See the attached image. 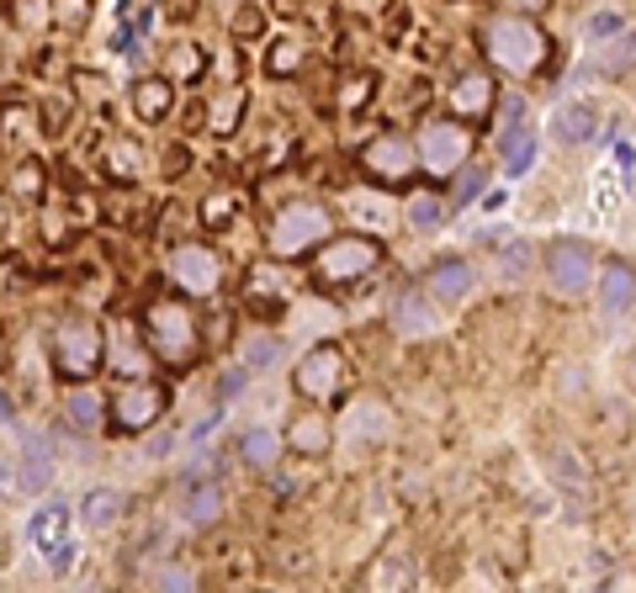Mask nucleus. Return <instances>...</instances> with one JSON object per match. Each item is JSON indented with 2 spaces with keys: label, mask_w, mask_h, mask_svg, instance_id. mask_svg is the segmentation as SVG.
<instances>
[{
  "label": "nucleus",
  "mask_w": 636,
  "mask_h": 593,
  "mask_svg": "<svg viewBox=\"0 0 636 593\" xmlns=\"http://www.w3.org/2000/svg\"><path fill=\"white\" fill-rule=\"evenodd\" d=\"M196 334H202L196 329V313H192V303H181V297H154L144 308V345L165 360V366L196 360V350H202Z\"/></svg>",
  "instance_id": "f257e3e1"
},
{
  "label": "nucleus",
  "mask_w": 636,
  "mask_h": 593,
  "mask_svg": "<svg viewBox=\"0 0 636 593\" xmlns=\"http://www.w3.org/2000/svg\"><path fill=\"white\" fill-rule=\"evenodd\" d=\"M483 53H489L499 70L531 74L546 64L552 43H546V32H541L531 17H493V22L483 27Z\"/></svg>",
  "instance_id": "f03ea898"
},
{
  "label": "nucleus",
  "mask_w": 636,
  "mask_h": 593,
  "mask_svg": "<svg viewBox=\"0 0 636 593\" xmlns=\"http://www.w3.org/2000/svg\"><path fill=\"white\" fill-rule=\"evenodd\" d=\"M101 356H106V339L96 334L91 318H64V324L53 329V360H59V377L91 381L101 371Z\"/></svg>",
  "instance_id": "7ed1b4c3"
},
{
  "label": "nucleus",
  "mask_w": 636,
  "mask_h": 593,
  "mask_svg": "<svg viewBox=\"0 0 636 593\" xmlns=\"http://www.w3.org/2000/svg\"><path fill=\"white\" fill-rule=\"evenodd\" d=\"M377 265H382V249H377V238L345 234V238H335V244H324V249H318L314 282H324V286H350V282H361V276H371Z\"/></svg>",
  "instance_id": "20e7f679"
},
{
  "label": "nucleus",
  "mask_w": 636,
  "mask_h": 593,
  "mask_svg": "<svg viewBox=\"0 0 636 593\" xmlns=\"http://www.w3.org/2000/svg\"><path fill=\"white\" fill-rule=\"evenodd\" d=\"M324 234H329V207H324V202H293V207H281L276 223H270V255L293 260L302 249H314Z\"/></svg>",
  "instance_id": "39448f33"
},
{
  "label": "nucleus",
  "mask_w": 636,
  "mask_h": 593,
  "mask_svg": "<svg viewBox=\"0 0 636 593\" xmlns=\"http://www.w3.org/2000/svg\"><path fill=\"white\" fill-rule=\"evenodd\" d=\"M466 154H472V133H466L462 117L430 122V127H424V139H419V165L430 170L435 181L457 175V170L466 165Z\"/></svg>",
  "instance_id": "423d86ee"
},
{
  "label": "nucleus",
  "mask_w": 636,
  "mask_h": 593,
  "mask_svg": "<svg viewBox=\"0 0 636 593\" xmlns=\"http://www.w3.org/2000/svg\"><path fill=\"white\" fill-rule=\"evenodd\" d=\"M340 387H345L340 345H318V350L302 356V366H297V392H302L308 403H329V398H340Z\"/></svg>",
  "instance_id": "0eeeda50"
},
{
  "label": "nucleus",
  "mask_w": 636,
  "mask_h": 593,
  "mask_svg": "<svg viewBox=\"0 0 636 593\" xmlns=\"http://www.w3.org/2000/svg\"><path fill=\"white\" fill-rule=\"evenodd\" d=\"M165 413V387L160 381H117L112 387V425L117 429H148Z\"/></svg>",
  "instance_id": "6e6552de"
},
{
  "label": "nucleus",
  "mask_w": 636,
  "mask_h": 593,
  "mask_svg": "<svg viewBox=\"0 0 636 593\" xmlns=\"http://www.w3.org/2000/svg\"><path fill=\"white\" fill-rule=\"evenodd\" d=\"M171 282L192 297H213L223 286V260L207 244H181V249H171Z\"/></svg>",
  "instance_id": "1a4fd4ad"
},
{
  "label": "nucleus",
  "mask_w": 636,
  "mask_h": 593,
  "mask_svg": "<svg viewBox=\"0 0 636 593\" xmlns=\"http://www.w3.org/2000/svg\"><path fill=\"white\" fill-rule=\"evenodd\" d=\"M546 276H552V286H557L563 297L588 292V282H594V249H588L584 238H557V244L546 249Z\"/></svg>",
  "instance_id": "9d476101"
},
{
  "label": "nucleus",
  "mask_w": 636,
  "mask_h": 593,
  "mask_svg": "<svg viewBox=\"0 0 636 593\" xmlns=\"http://www.w3.org/2000/svg\"><path fill=\"white\" fill-rule=\"evenodd\" d=\"M361 165H367L371 181H382V186H398V181H409V175H414V149L398 139V133H382L377 143H367Z\"/></svg>",
  "instance_id": "9b49d317"
},
{
  "label": "nucleus",
  "mask_w": 636,
  "mask_h": 593,
  "mask_svg": "<svg viewBox=\"0 0 636 593\" xmlns=\"http://www.w3.org/2000/svg\"><path fill=\"white\" fill-rule=\"evenodd\" d=\"M64 524H70V514H64V503H49V509H38L32 514V541H38V551L49 556V568L53 572H64L74 562V546H70V535H64Z\"/></svg>",
  "instance_id": "f8f14e48"
},
{
  "label": "nucleus",
  "mask_w": 636,
  "mask_h": 593,
  "mask_svg": "<svg viewBox=\"0 0 636 593\" xmlns=\"http://www.w3.org/2000/svg\"><path fill=\"white\" fill-rule=\"evenodd\" d=\"M392 429V408L382 398H356V403L345 408V440L350 446H377V440H388Z\"/></svg>",
  "instance_id": "ddd939ff"
},
{
  "label": "nucleus",
  "mask_w": 636,
  "mask_h": 593,
  "mask_svg": "<svg viewBox=\"0 0 636 593\" xmlns=\"http://www.w3.org/2000/svg\"><path fill=\"white\" fill-rule=\"evenodd\" d=\"M445 106H451L462 122H483V117H489V106H493V80L483 70H466L462 80L451 85Z\"/></svg>",
  "instance_id": "4468645a"
},
{
  "label": "nucleus",
  "mask_w": 636,
  "mask_h": 593,
  "mask_svg": "<svg viewBox=\"0 0 636 593\" xmlns=\"http://www.w3.org/2000/svg\"><path fill=\"white\" fill-rule=\"evenodd\" d=\"M392 324L403 334H414V339H430V334L441 329V318H435V297L430 292H403L398 303H392Z\"/></svg>",
  "instance_id": "2eb2a0df"
},
{
  "label": "nucleus",
  "mask_w": 636,
  "mask_h": 593,
  "mask_svg": "<svg viewBox=\"0 0 636 593\" xmlns=\"http://www.w3.org/2000/svg\"><path fill=\"white\" fill-rule=\"evenodd\" d=\"M632 303H636V265H626V260L605 265V276H599V308L626 313Z\"/></svg>",
  "instance_id": "dca6fc26"
},
{
  "label": "nucleus",
  "mask_w": 636,
  "mask_h": 593,
  "mask_svg": "<svg viewBox=\"0 0 636 593\" xmlns=\"http://www.w3.org/2000/svg\"><path fill=\"white\" fill-rule=\"evenodd\" d=\"M424 292H430L435 303H462L466 292H472V265L466 260H441L435 270H430Z\"/></svg>",
  "instance_id": "f3484780"
},
{
  "label": "nucleus",
  "mask_w": 636,
  "mask_h": 593,
  "mask_svg": "<svg viewBox=\"0 0 636 593\" xmlns=\"http://www.w3.org/2000/svg\"><path fill=\"white\" fill-rule=\"evenodd\" d=\"M499 160L510 175H525V170L536 165V133L531 127H510L504 139H499Z\"/></svg>",
  "instance_id": "a211bd4d"
},
{
  "label": "nucleus",
  "mask_w": 636,
  "mask_h": 593,
  "mask_svg": "<svg viewBox=\"0 0 636 593\" xmlns=\"http://www.w3.org/2000/svg\"><path fill=\"white\" fill-rule=\"evenodd\" d=\"M101 170H106L112 181H133V175L144 170V149H139L133 139H117L106 154H101Z\"/></svg>",
  "instance_id": "6ab92c4d"
},
{
  "label": "nucleus",
  "mask_w": 636,
  "mask_h": 593,
  "mask_svg": "<svg viewBox=\"0 0 636 593\" xmlns=\"http://www.w3.org/2000/svg\"><path fill=\"white\" fill-rule=\"evenodd\" d=\"M557 139L563 143H588L594 139V106H588V101H573V106L557 112Z\"/></svg>",
  "instance_id": "aec40b11"
},
{
  "label": "nucleus",
  "mask_w": 636,
  "mask_h": 593,
  "mask_svg": "<svg viewBox=\"0 0 636 593\" xmlns=\"http://www.w3.org/2000/svg\"><path fill=\"white\" fill-rule=\"evenodd\" d=\"M287 446H293L297 456H318L329 446V425H324L318 413H308V419H297V425L287 429Z\"/></svg>",
  "instance_id": "412c9836"
},
{
  "label": "nucleus",
  "mask_w": 636,
  "mask_h": 593,
  "mask_svg": "<svg viewBox=\"0 0 636 593\" xmlns=\"http://www.w3.org/2000/svg\"><path fill=\"white\" fill-rule=\"evenodd\" d=\"M133 106H139V117H165L171 112V80H144L139 91H133Z\"/></svg>",
  "instance_id": "4be33fe9"
},
{
  "label": "nucleus",
  "mask_w": 636,
  "mask_h": 593,
  "mask_svg": "<svg viewBox=\"0 0 636 593\" xmlns=\"http://www.w3.org/2000/svg\"><path fill=\"white\" fill-rule=\"evenodd\" d=\"M96 413H101V403L91 398V392H70V403H64V419H70L74 429H96Z\"/></svg>",
  "instance_id": "5701e85b"
},
{
  "label": "nucleus",
  "mask_w": 636,
  "mask_h": 593,
  "mask_svg": "<svg viewBox=\"0 0 636 593\" xmlns=\"http://www.w3.org/2000/svg\"><path fill=\"white\" fill-rule=\"evenodd\" d=\"M186 520H192V524L218 520V488H196L192 499H186Z\"/></svg>",
  "instance_id": "b1692460"
},
{
  "label": "nucleus",
  "mask_w": 636,
  "mask_h": 593,
  "mask_svg": "<svg viewBox=\"0 0 636 593\" xmlns=\"http://www.w3.org/2000/svg\"><path fill=\"white\" fill-rule=\"evenodd\" d=\"M636 64V38H620V48H605L599 53V70L605 74H626Z\"/></svg>",
  "instance_id": "393cba45"
},
{
  "label": "nucleus",
  "mask_w": 636,
  "mask_h": 593,
  "mask_svg": "<svg viewBox=\"0 0 636 593\" xmlns=\"http://www.w3.org/2000/svg\"><path fill=\"white\" fill-rule=\"evenodd\" d=\"M53 17H59L64 32H80V27L91 22V0H59V6H53Z\"/></svg>",
  "instance_id": "a878e982"
},
{
  "label": "nucleus",
  "mask_w": 636,
  "mask_h": 593,
  "mask_svg": "<svg viewBox=\"0 0 636 593\" xmlns=\"http://www.w3.org/2000/svg\"><path fill=\"white\" fill-rule=\"evenodd\" d=\"M276 356H281V339H276V334H260V339H249V345H245L249 366H270Z\"/></svg>",
  "instance_id": "bb28decb"
},
{
  "label": "nucleus",
  "mask_w": 636,
  "mask_h": 593,
  "mask_svg": "<svg viewBox=\"0 0 636 593\" xmlns=\"http://www.w3.org/2000/svg\"><path fill=\"white\" fill-rule=\"evenodd\" d=\"M409 217H414V228H435V223H441V202H435V196H414Z\"/></svg>",
  "instance_id": "cd10ccee"
},
{
  "label": "nucleus",
  "mask_w": 636,
  "mask_h": 593,
  "mask_svg": "<svg viewBox=\"0 0 636 593\" xmlns=\"http://www.w3.org/2000/svg\"><path fill=\"white\" fill-rule=\"evenodd\" d=\"M85 520H91V524L117 520V493H91V509H85Z\"/></svg>",
  "instance_id": "c85d7f7f"
},
{
  "label": "nucleus",
  "mask_w": 636,
  "mask_h": 593,
  "mask_svg": "<svg viewBox=\"0 0 636 593\" xmlns=\"http://www.w3.org/2000/svg\"><path fill=\"white\" fill-rule=\"evenodd\" d=\"M245 456H249V461H255V467H266L270 456H276V440L255 429V434H245Z\"/></svg>",
  "instance_id": "c756f323"
},
{
  "label": "nucleus",
  "mask_w": 636,
  "mask_h": 593,
  "mask_svg": "<svg viewBox=\"0 0 636 593\" xmlns=\"http://www.w3.org/2000/svg\"><path fill=\"white\" fill-rule=\"evenodd\" d=\"M234 117H239V91H228L218 106H213V127H223V133H228V127H234Z\"/></svg>",
  "instance_id": "7c9ffc66"
},
{
  "label": "nucleus",
  "mask_w": 636,
  "mask_h": 593,
  "mask_svg": "<svg viewBox=\"0 0 636 593\" xmlns=\"http://www.w3.org/2000/svg\"><path fill=\"white\" fill-rule=\"evenodd\" d=\"M611 160H615V170H620V175H632V170H636V149H632V139H615Z\"/></svg>",
  "instance_id": "2f4dec72"
},
{
  "label": "nucleus",
  "mask_w": 636,
  "mask_h": 593,
  "mask_svg": "<svg viewBox=\"0 0 636 593\" xmlns=\"http://www.w3.org/2000/svg\"><path fill=\"white\" fill-rule=\"evenodd\" d=\"M234 207H239L234 196H213V202H207V223H228V213H234Z\"/></svg>",
  "instance_id": "473e14b6"
},
{
  "label": "nucleus",
  "mask_w": 636,
  "mask_h": 593,
  "mask_svg": "<svg viewBox=\"0 0 636 593\" xmlns=\"http://www.w3.org/2000/svg\"><path fill=\"white\" fill-rule=\"evenodd\" d=\"M223 398H234V392H245V371H239V366H234V371H228V377H223V387H218Z\"/></svg>",
  "instance_id": "72a5a7b5"
},
{
  "label": "nucleus",
  "mask_w": 636,
  "mask_h": 593,
  "mask_svg": "<svg viewBox=\"0 0 636 593\" xmlns=\"http://www.w3.org/2000/svg\"><path fill=\"white\" fill-rule=\"evenodd\" d=\"M626 381L636 387V356H626Z\"/></svg>",
  "instance_id": "f704fd0d"
}]
</instances>
